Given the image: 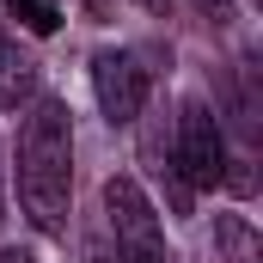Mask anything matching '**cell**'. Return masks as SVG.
<instances>
[{
  "label": "cell",
  "instance_id": "8992f818",
  "mask_svg": "<svg viewBox=\"0 0 263 263\" xmlns=\"http://www.w3.org/2000/svg\"><path fill=\"white\" fill-rule=\"evenodd\" d=\"M214 239H220L227 263H263V239L245 214H214Z\"/></svg>",
  "mask_w": 263,
  "mask_h": 263
},
{
  "label": "cell",
  "instance_id": "277c9868",
  "mask_svg": "<svg viewBox=\"0 0 263 263\" xmlns=\"http://www.w3.org/2000/svg\"><path fill=\"white\" fill-rule=\"evenodd\" d=\"M92 92H98L104 123H135V117L147 110L153 67L141 62V49H98V55H92Z\"/></svg>",
  "mask_w": 263,
  "mask_h": 263
},
{
  "label": "cell",
  "instance_id": "8fae6325",
  "mask_svg": "<svg viewBox=\"0 0 263 263\" xmlns=\"http://www.w3.org/2000/svg\"><path fill=\"white\" fill-rule=\"evenodd\" d=\"M0 227H6V153H0Z\"/></svg>",
  "mask_w": 263,
  "mask_h": 263
},
{
  "label": "cell",
  "instance_id": "7a4b0ae2",
  "mask_svg": "<svg viewBox=\"0 0 263 263\" xmlns=\"http://www.w3.org/2000/svg\"><path fill=\"white\" fill-rule=\"evenodd\" d=\"M98 220H104V233H110V245L123 251V263H165V233H159V214H153V202L147 190L135 184V178H104V190H98Z\"/></svg>",
  "mask_w": 263,
  "mask_h": 263
},
{
  "label": "cell",
  "instance_id": "ba28073f",
  "mask_svg": "<svg viewBox=\"0 0 263 263\" xmlns=\"http://www.w3.org/2000/svg\"><path fill=\"white\" fill-rule=\"evenodd\" d=\"M86 263H123V251L110 245V233H104L98 214H92V227H86Z\"/></svg>",
  "mask_w": 263,
  "mask_h": 263
},
{
  "label": "cell",
  "instance_id": "6da1fadb",
  "mask_svg": "<svg viewBox=\"0 0 263 263\" xmlns=\"http://www.w3.org/2000/svg\"><path fill=\"white\" fill-rule=\"evenodd\" d=\"M18 202L37 233L62 239L73 202V117L62 98H37L18 129Z\"/></svg>",
  "mask_w": 263,
  "mask_h": 263
},
{
  "label": "cell",
  "instance_id": "30bf717a",
  "mask_svg": "<svg viewBox=\"0 0 263 263\" xmlns=\"http://www.w3.org/2000/svg\"><path fill=\"white\" fill-rule=\"evenodd\" d=\"M0 263H37V257H31L25 245H6V251H0Z\"/></svg>",
  "mask_w": 263,
  "mask_h": 263
},
{
  "label": "cell",
  "instance_id": "9c48e42d",
  "mask_svg": "<svg viewBox=\"0 0 263 263\" xmlns=\"http://www.w3.org/2000/svg\"><path fill=\"white\" fill-rule=\"evenodd\" d=\"M196 12H208L214 25H233V0H196Z\"/></svg>",
  "mask_w": 263,
  "mask_h": 263
},
{
  "label": "cell",
  "instance_id": "5b68a950",
  "mask_svg": "<svg viewBox=\"0 0 263 263\" xmlns=\"http://www.w3.org/2000/svg\"><path fill=\"white\" fill-rule=\"evenodd\" d=\"M31 92H37V62L12 37H0V110H18Z\"/></svg>",
  "mask_w": 263,
  "mask_h": 263
},
{
  "label": "cell",
  "instance_id": "3957f363",
  "mask_svg": "<svg viewBox=\"0 0 263 263\" xmlns=\"http://www.w3.org/2000/svg\"><path fill=\"white\" fill-rule=\"evenodd\" d=\"M172 165H178V178H184L190 196L227 184V135H220L214 104L184 98V110H178V135H172Z\"/></svg>",
  "mask_w": 263,
  "mask_h": 263
},
{
  "label": "cell",
  "instance_id": "52a82bcc",
  "mask_svg": "<svg viewBox=\"0 0 263 263\" xmlns=\"http://www.w3.org/2000/svg\"><path fill=\"white\" fill-rule=\"evenodd\" d=\"M0 6H6L31 37H55V31H62V0H0Z\"/></svg>",
  "mask_w": 263,
  "mask_h": 263
},
{
  "label": "cell",
  "instance_id": "7c38bea8",
  "mask_svg": "<svg viewBox=\"0 0 263 263\" xmlns=\"http://www.w3.org/2000/svg\"><path fill=\"white\" fill-rule=\"evenodd\" d=\"M141 6H147V12H165V0H141Z\"/></svg>",
  "mask_w": 263,
  "mask_h": 263
}]
</instances>
